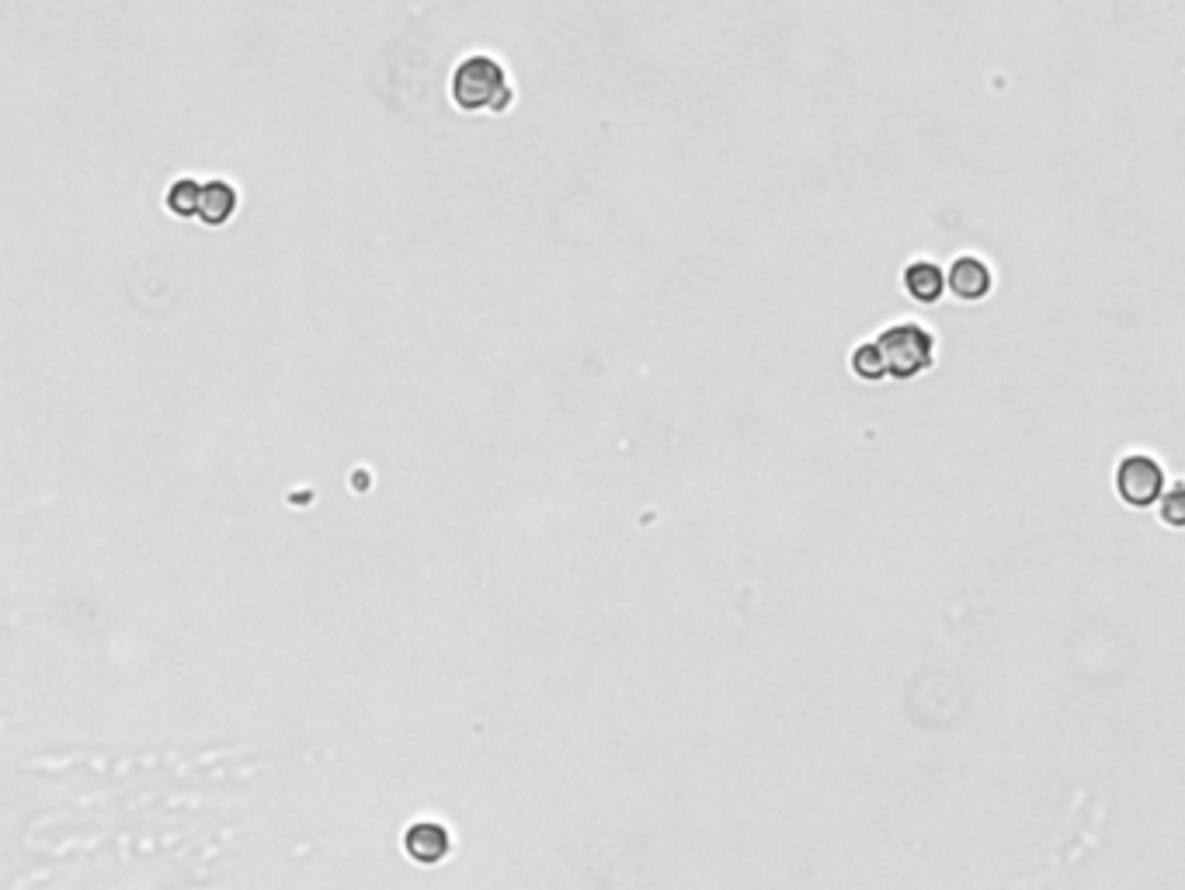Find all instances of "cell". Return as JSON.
<instances>
[{"label": "cell", "mask_w": 1185, "mask_h": 890, "mask_svg": "<svg viewBox=\"0 0 1185 890\" xmlns=\"http://www.w3.org/2000/svg\"><path fill=\"white\" fill-rule=\"evenodd\" d=\"M512 98H515V91L508 84V70L498 56L469 53L453 70V101L459 112L501 115L512 109Z\"/></svg>", "instance_id": "1"}, {"label": "cell", "mask_w": 1185, "mask_h": 890, "mask_svg": "<svg viewBox=\"0 0 1185 890\" xmlns=\"http://www.w3.org/2000/svg\"><path fill=\"white\" fill-rule=\"evenodd\" d=\"M876 345L884 352L887 376L893 379H911L932 366V334L918 328V323H897V328L876 338Z\"/></svg>", "instance_id": "2"}, {"label": "cell", "mask_w": 1185, "mask_h": 890, "mask_svg": "<svg viewBox=\"0 0 1185 890\" xmlns=\"http://www.w3.org/2000/svg\"><path fill=\"white\" fill-rule=\"evenodd\" d=\"M1161 488H1164V473L1151 456H1130L1119 463L1116 491L1133 509H1151L1154 501H1161Z\"/></svg>", "instance_id": "3"}, {"label": "cell", "mask_w": 1185, "mask_h": 890, "mask_svg": "<svg viewBox=\"0 0 1185 890\" xmlns=\"http://www.w3.org/2000/svg\"><path fill=\"white\" fill-rule=\"evenodd\" d=\"M403 853L411 863L421 866H438L448 853H453V835L438 821H414L403 832Z\"/></svg>", "instance_id": "4"}, {"label": "cell", "mask_w": 1185, "mask_h": 890, "mask_svg": "<svg viewBox=\"0 0 1185 890\" xmlns=\"http://www.w3.org/2000/svg\"><path fill=\"white\" fill-rule=\"evenodd\" d=\"M233 213H237V189L230 181H219V178L206 181V185H202L198 219L206 222V227H227Z\"/></svg>", "instance_id": "5"}, {"label": "cell", "mask_w": 1185, "mask_h": 890, "mask_svg": "<svg viewBox=\"0 0 1185 890\" xmlns=\"http://www.w3.org/2000/svg\"><path fill=\"white\" fill-rule=\"evenodd\" d=\"M949 289L959 299H984L991 293V269L980 258H959L949 272Z\"/></svg>", "instance_id": "6"}, {"label": "cell", "mask_w": 1185, "mask_h": 890, "mask_svg": "<svg viewBox=\"0 0 1185 890\" xmlns=\"http://www.w3.org/2000/svg\"><path fill=\"white\" fill-rule=\"evenodd\" d=\"M904 286L918 303H935L946 289V278L932 265V261H914V265L904 272Z\"/></svg>", "instance_id": "7"}, {"label": "cell", "mask_w": 1185, "mask_h": 890, "mask_svg": "<svg viewBox=\"0 0 1185 890\" xmlns=\"http://www.w3.org/2000/svg\"><path fill=\"white\" fill-rule=\"evenodd\" d=\"M198 202H202V185L192 178H178L174 185L168 189V195H163V206H168V213H174L181 219L198 216Z\"/></svg>", "instance_id": "8"}, {"label": "cell", "mask_w": 1185, "mask_h": 890, "mask_svg": "<svg viewBox=\"0 0 1185 890\" xmlns=\"http://www.w3.org/2000/svg\"><path fill=\"white\" fill-rule=\"evenodd\" d=\"M852 369H855V376H863V379H884V376H887V362H884L880 345H876V341H869V345L855 349Z\"/></svg>", "instance_id": "9"}, {"label": "cell", "mask_w": 1185, "mask_h": 890, "mask_svg": "<svg viewBox=\"0 0 1185 890\" xmlns=\"http://www.w3.org/2000/svg\"><path fill=\"white\" fill-rule=\"evenodd\" d=\"M1161 518L1175 525V529H1185V488L1182 483L1161 498Z\"/></svg>", "instance_id": "10"}]
</instances>
